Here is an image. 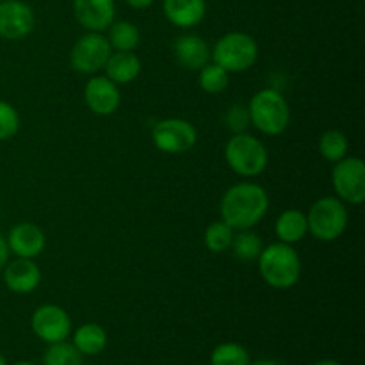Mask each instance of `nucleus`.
I'll use <instances>...</instances> for the list:
<instances>
[{
	"mask_svg": "<svg viewBox=\"0 0 365 365\" xmlns=\"http://www.w3.org/2000/svg\"><path fill=\"white\" fill-rule=\"evenodd\" d=\"M4 284L14 294H29L36 291L41 282V271L32 259H20L4 266Z\"/></svg>",
	"mask_w": 365,
	"mask_h": 365,
	"instance_id": "nucleus-15",
	"label": "nucleus"
},
{
	"mask_svg": "<svg viewBox=\"0 0 365 365\" xmlns=\"http://www.w3.org/2000/svg\"><path fill=\"white\" fill-rule=\"evenodd\" d=\"M13 365H36V364H32V362H16V364H13Z\"/></svg>",
	"mask_w": 365,
	"mask_h": 365,
	"instance_id": "nucleus-35",
	"label": "nucleus"
},
{
	"mask_svg": "<svg viewBox=\"0 0 365 365\" xmlns=\"http://www.w3.org/2000/svg\"><path fill=\"white\" fill-rule=\"evenodd\" d=\"M36 16L29 4L21 0H2L0 2V36L4 39L18 41L34 31Z\"/></svg>",
	"mask_w": 365,
	"mask_h": 365,
	"instance_id": "nucleus-11",
	"label": "nucleus"
},
{
	"mask_svg": "<svg viewBox=\"0 0 365 365\" xmlns=\"http://www.w3.org/2000/svg\"><path fill=\"white\" fill-rule=\"evenodd\" d=\"M312 365H344V364H341V362H337V360H319V362H316V364H312Z\"/></svg>",
	"mask_w": 365,
	"mask_h": 365,
	"instance_id": "nucleus-33",
	"label": "nucleus"
},
{
	"mask_svg": "<svg viewBox=\"0 0 365 365\" xmlns=\"http://www.w3.org/2000/svg\"><path fill=\"white\" fill-rule=\"evenodd\" d=\"M225 123L230 128L234 134H241V132H246L250 125V113L248 107L245 106H232L230 109L225 114Z\"/></svg>",
	"mask_w": 365,
	"mask_h": 365,
	"instance_id": "nucleus-29",
	"label": "nucleus"
},
{
	"mask_svg": "<svg viewBox=\"0 0 365 365\" xmlns=\"http://www.w3.org/2000/svg\"><path fill=\"white\" fill-rule=\"evenodd\" d=\"M0 365H7V360H6V356H4L2 353H0Z\"/></svg>",
	"mask_w": 365,
	"mask_h": 365,
	"instance_id": "nucleus-34",
	"label": "nucleus"
},
{
	"mask_svg": "<svg viewBox=\"0 0 365 365\" xmlns=\"http://www.w3.org/2000/svg\"><path fill=\"white\" fill-rule=\"evenodd\" d=\"M257 262L262 280L273 289L285 291L294 287L302 277V259L292 245L273 242L262 248Z\"/></svg>",
	"mask_w": 365,
	"mask_h": 365,
	"instance_id": "nucleus-2",
	"label": "nucleus"
},
{
	"mask_svg": "<svg viewBox=\"0 0 365 365\" xmlns=\"http://www.w3.org/2000/svg\"><path fill=\"white\" fill-rule=\"evenodd\" d=\"M252 356L242 344L237 342H223L216 346L210 355V365H250Z\"/></svg>",
	"mask_w": 365,
	"mask_h": 365,
	"instance_id": "nucleus-26",
	"label": "nucleus"
},
{
	"mask_svg": "<svg viewBox=\"0 0 365 365\" xmlns=\"http://www.w3.org/2000/svg\"><path fill=\"white\" fill-rule=\"evenodd\" d=\"M269 210V195L253 182H241L228 189L220 203L221 220L234 230H250L264 220Z\"/></svg>",
	"mask_w": 365,
	"mask_h": 365,
	"instance_id": "nucleus-1",
	"label": "nucleus"
},
{
	"mask_svg": "<svg viewBox=\"0 0 365 365\" xmlns=\"http://www.w3.org/2000/svg\"><path fill=\"white\" fill-rule=\"evenodd\" d=\"M0 2H2V0H0Z\"/></svg>",
	"mask_w": 365,
	"mask_h": 365,
	"instance_id": "nucleus-36",
	"label": "nucleus"
},
{
	"mask_svg": "<svg viewBox=\"0 0 365 365\" xmlns=\"http://www.w3.org/2000/svg\"><path fill=\"white\" fill-rule=\"evenodd\" d=\"M331 185L339 200L351 205L365 202V163L360 157H344L331 170Z\"/></svg>",
	"mask_w": 365,
	"mask_h": 365,
	"instance_id": "nucleus-8",
	"label": "nucleus"
},
{
	"mask_svg": "<svg viewBox=\"0 0 365 365\" xmlns=\"http://www.w3.org/2000/svg\"><path fill=\"white\" fill-rule=\"evenodd\" d=\"M262 248V239H260V235L255 234L252 228H250V230H237V234L234 235V241H232L230 246L235 259L245 260V262L259 259Z\"/></svg>",
	"mask_w": 365,
	"mask_h": 365,
	"instance_id": "nucleus-22",
	"label": "nucleus"
},
{
	"mask_svg": "<svg viewBox=\"0 0 365 365\" xmlns=\"http://www.w3.org/2000/svg\"><path fill=\"white\" fill-rule=\"evenodd\" d=\"M225 159L235 175L245 178L259 177L269 163L267 146L248 132L234 134L225 145Z\"/></svg>",
	"mask_w": 365,
	"mask_h": 365,
	"instance_id": "nucleus-4",
	"label": "nucleus"
},
{
	"mask_svg": "<svg viewBox=\"0 0 365 365\" xmlns=\"http://www.w3.org/2000/svg\"><path fill=\"white\" fill-rule=\"evenodd\" d=\"M7 262H9V246H7L6 237L0 234V271L4 269Z\"/></svg>",
	"mask_w": 365,
	"mask_h": 365,
	"instance_id": "nucleus-30",
	"label": "nucleus"
},
{
	"mask_svg": "<svg viewBox=\"0 0 365 365\" xmlns=\"http://www.w3.org/2000/svg\"><path fill=\"white\" fill-rule=\"evenodd\" d=\"M349 143L344 132L341 130H327L319 138V153L328 160V163H339L344 157H348Z\"/></svg>",
	"mask_w": 365,
	"mask_h": 365,
	"instance_id": "nucleus-24",
	"label": "nucleus"
},
{
	"mask_svg": "<svg viewBox=\"0 0 365 365\" xmlns=\"http://www.w3.org/2000/svg\"><path fill=\"white\" fill-rule=\"evenodd\" d=\"M84 102L96 116H110L120 109L121 93L106 75H93L84 88Z\"/></svg>",
	"mask_w": 365,
	"mask_h": 365,
	"instance_id": "nucleus-12",
	"label": "nucleus"
},
{
	"mask_svg": "<svg viewBox=\"0 0 365 365\" xmlns=\"http://www.w3.org/2000/svg\"><path fill=\"white\" fill-rule=\"evenodd\" d=\"M164 16L180 29H191L205 18V0H164Z\"/></svg>",
	"mask_w": 365,
	"mask_h": 365,
	"instance_id": "nucleus-17",
	"label": "nucleus"
},
{
	"mask_svg": "<svg viewBox=\"0 0 365 365\" xmlns=\"http://www.w3.org/2000/svg\"><path fill=\"white\" fill-rule=\"evenodd\" d=\"M31 328L39 341L46 344H56L70 337L71 319L63 307L46 303L32 312Z\"/></svg>",
	"mask_w": 365,
	"mask_h": 365,
	"instance_id": "nucleus-10",
	"label": "nucleus"
},
{
	"mask_svg": "<svg viewBox=\"0 0 365 365\" xmlns=\"http://www.w3.org/2000/svg\"><path fill=\"white\" fill-rule=\"evenodd\" d=\"M125 2L130 7H134V9H148L153 4V0H125Z\"/></svg>",
	"mask_w": 365,
	"mask_h": 365,
	"instance_id": "nucleus-31",
	"label": "nucleus"
},
{
	"mask_svg": "<svg viewBox=\"0 0 365 365\" xmlns=\"http://www.w3.org/2000/svg\"><path fill=\"white\" fill-rule=\"evenodd\" d=\"M250 123L264 135H280L291 123V107L278 89L266 88L252 96Z\"/></svg>",
	"mask_w": 365,
	"mask_h": 365,
	"instance_id": "nucleus-3",
	"label": "nucleus"
},
{
	"mask_svg": "<svg viewBox=\"0 0 365 365\" xmlns=\"http://www.w3.org/2000/svg\"><path fill=\"white\" fill-rule=\"evenodd\" d=\"M250 365H285V364L278 362V360H273V359H260V360H255V362H252Z\"/></svg>",
	"mask_w": 365,
	"mask_h": 365,
	"instance_id": "nucleus-32",
	"label": "nucleus"
},
{
	"mask_svg": "<svg viewBox=\"0 0 365 365\" xmlns=\"http://www.w3.org/2000/svg\"><path fill=\"white\" fill-rule=\"evenodd\" d=\"M107 41L114 52H134L141 43V34L132 21H113L109 27Z\"/></svg>",
	"mask_w": 365,
	"mask_h": 365,
	"instance_id": "nucleus-21",
	"label": "nucleus"
},
{
	"mask_svg": "<svg viewBox=\"0 0 365 365\" xmlns=\"http://www.w3.org/2000/svg\"><path fill=\"white\" fill-rule=\"evenodd\" d=\"M20 130V114L9 102L0 100V141L13 139Z\"/></svg>",
	"mask_w": 365,
	"mask_h": 365,
	"instance_id": "nucleus-28",
	"label": "nucleus"
},
{
	"mask_svg": "<svg viewBox=\"0 0 365 365\" xmlns=\"http://www.w3.org/2000/svg\"><path fill=\"white\" fill-rule=\"evenodd\" d=\"M9 252L20 259H32L39 257L46 246V237L41 228L34 223H18L9 230L6 237Z\"/></svg>",
	"mask_w": 365,
	"mask_h": 365,
	"instance_id": "nucleus-14",
	"label": "nucleus"
},
{
	"mask_svg": "<svg viewBox=\"0 0 365 365\" xmlns=\"http://www.w3.org/2000/svg\"><path fill=\"white\" fill-rule=\"evenodd\" d=\"M113 53L107 36L102 32H88L75 41L70 52V64L77 73L96 75L103 70Z\"/></svg>",
	"mask_w": 365,
	"mask_h": 365,
	"instance_id": "nucleus-9",
	"label": "nucleus"
},
{
	"mask_svg": "<svg viewBox=\"0 0 365 365\" xmlns=\"http://www.w3.org/2000/svg\"><path fill=\"white\" fill-rule=\"evenodd\" d=\"M152 141L160 152L180 155L195 148L198 141V132L191 121L182 120V118H168L153 125Z\"/></svg>",
	"mask_w": 365,
	"mask_h": 365,
	"instance_id": "nucleus-7",
	"label": "nucleus"
},
{
	"mask_svg": "<svg viewBox=\"0 0 365 365\" xmlns=\"http://www.w3.org/2000/svg\"><path fill=\"white\" fill-rule=\"evenodd\" d=\"M103 71L114 84H130L141 73V59L134 52H113L103 66Z\"/></svg>",
	"mask_w": 365,
	"mask_h": 365,
	"instance_id": "nucleus-18",
	"label": "nucleus"
},
{
	"mask_svg": "<svg viewBox=\"0 0 365 365\" xmlns=\"http://www.w3.org/2000/svg\"><path fill=\"white\" fill-rule=\"evenodd\" d=\"M274 234H277L278 241L285 242V245L302 242L309 234L307 214L298 209L284 210L274 223Z\"/></svg>",
	"mask_w": 365,
	"mask_h": 365,
	"instance_id": "nucleus-19",
	"label": "nucleus"
},
{
	"mask_svg": "<svg viewBox=\"0 0 365 365\" xmlns=\"http://www.w3.org/2000/svg\"><path fill=\"white\" fill-rule=\"evenodd\" d=\"M198 84L209 95H220L230 84V73L216 63H207L198 73Z\"/></svg>",
	"mask_w": 365,
	"mask_h": 365,
	"instance_id": "nucleus-25",
	"label": "nucleus"
},
{
	"mask_svg": "<svg viewBox=\"0 0 365 365\" xmlns=\"http://www.w3.org/2000/svg\"><path fill=\"white\" fill-rule=\"evenodd\" d=\"M43 365H84V356L73 344L61 341L56 344H48L43 355Z\"/></svg>",
	"mask_w": 365,
	"mask_h": 365,
	"instance_id": "nucleus-27",
	"label": "nucleus"
},
{
	"mask_svg": "<svg viewBox=\"0 0 365 365\" xmlns=\"http://www.w3.org/2000/svg\"><path fill=\"white\" fill-rule=\"evenodd\" d=\"M175 61L189 71H200L210 63V48L203 38L196 34L178 36L173 41Z\"/></svg>",
	"mask_w": 365,
	"mask_h": 365,
	"instance_id": "nucleus-16",
	"label": "nucleus"
},
{
	"mask_svg": "<svg viewBox=\"0 0 365 365\" xmlns=\"http://www.w3.org/2000/svg\"><path fill=\"white\" fill-rule=\"evenodd\" d=\"M309 234L317 241L334 242L346 232L349 223V214L344 202L337 196H323L316 200L307 214Z\"/></svg>",
	"mask_w": 365,
	"mask_h": 365,
	"instance_id": "nucleus-6",
	"label": "nucleus"
},
{
	"mask_svg": "<svg viewBox=\"0 0 365 365\" xmlns=\"http://www.w3.org/2000/svg\"><path fill=\"white\" fill-rule=\"evenodd\" d=\"M235 230L230 225L225 223L223 220L214 221L209 227L205 228V234H203V245L209 252L212 253H223L227 250H230L232 241H234Z\"/></svg>",
	"mask_w": 365,
	"mask_h": 365,
	"instance_id": "nucleus-23",
	"label": "nucleus"
},
{
	"mask_svg": "<svg viewBox=\"0 0 365 365\" xmlns=\"http://www.w3.org/2000/svg\"><path fill=\"white\" fill-rule=\"evenodd\" d=\"M107 331L103 327L96 323H86L73 331V342L71 344L78 349L82 356H95L106 349Z\"/></svg>",
	"mask_w": 365,
	"mask_h": 365,
	"instance_id": "nucleus-20",
	"label": "nucleus"
},
{
	"mask_svg": "<svg viewBox=\"0 0 365 365\" xmlns=\"http://www.w3.org/2000/svg\"><path fill=\"white\" fill-rule=\"evenodd\" d=\"M210 59L228 73H242L259 59V45L255 38L246 32H228L221 36L210 50Z\"/></svg>",
	"mask_w": 365,
	"mask_h": 365,
	"instance_id": "nucleus-5",
	"label": "nucleus"
},
{
	"mask_svg": "<svg viewBox=\"0 0 365 365\" xmlns=\"http://www.w3.org/2000/svg\"><path fill=\"white\" fill-rule=\"evenodd\" d=\"M75 20L88 32H103L116 16L114 0H73Z\"/></svg>",
	"mask_w": 365,
	"mask_h": 365,
	"instance_id": "nucleus-13",
	"label": "nucleus"
}]
</instances>
